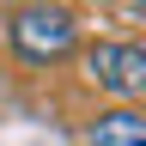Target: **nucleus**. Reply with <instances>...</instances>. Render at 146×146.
Instances as JSON below:
<instances>
[{"label":"nucleus","instance_id":"obj_3","mask_svg":"<svg viewBox=\"0 0 146 146\" xmlns=\"http://www.w3.org/2000/svg\"><path fill=\"white\" fill-rule=\"evenodd\" d=\"M85 146H146V116H140L134 104L104 110V116L85 128Z\"/></svg>","mask_w":146,"mask_h":146},{"label":"nucleus","instance_id":"obj_1","mask_svg":"<svg viewBox=\"0 0 146 146\" xmlns=\"http://www.w3.org/2000/svg\"><path fill=\"white\" fill-rule=\"evenodd\" d=\"M73 43H79V18L67 6H25V12H12V49L31 67H49L61 55H73Z\"/></svg>","mask_w":146,"mask_h":146},{"label":"nucleus","instance_id":"obj_2","mask_svg":"<svg viewBox=\"0 0 146 146\" xmlns=\"http://www.w3.org/2000/svg\"><path fill=\"white\" fill-rule=\"evenodd\" d=\"M85 67H91V79H98L110 98H140L146 91V49L140 43H98L85 55Z\"/></svg>","mask_w":146,"mask_h":146}]
</instances>
